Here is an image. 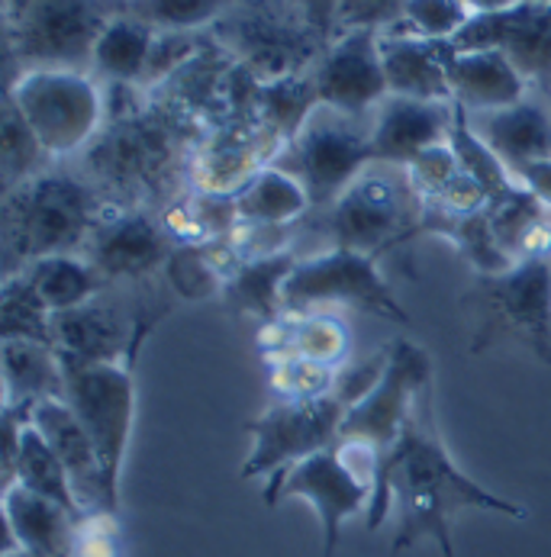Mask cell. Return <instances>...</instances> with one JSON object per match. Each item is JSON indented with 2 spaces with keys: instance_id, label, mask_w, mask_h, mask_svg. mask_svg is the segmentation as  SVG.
Instances as JSON below:
<instances>
[{
  "instance_id": "4316f807",
  "label": "cell",
  "mask_w": 551,
  "mask_h": 557,
  "mask_svg": "<svg viewBox=\"0 0 551 557\" xmlns=\"http://www.w3.org/2000/svg\"><path fill=\"white\" fill-rule=\"evenodd\" d=\"M156 36V26L130 16L126 10H117L113 20L103 26L97 46H94L90 75L100 84H136V87H143Z\"/></svg>"
},
{
  "instance_id": "ab89813d",
  "label": "cell",
  "mask_w": 551,
  "mask_h": 557,
  "mask_svg": "<svg viewBox=\"0 0 551 557\" xmlns=\"http://www.w3.org/2000/svg\"><path fill=\"white\" fill-rule=\"evenodd\" d=\"M406 171H409V177H413V184H416V190H419V197L429 203V200H436L458 174H462V164H458V156H455V149L449 146V143H442V146H432V149H426L419 159H413L406 164Z\"/></svg>"
},
{
  "instance_id": "7c38bea8",
  "label": "cell",
  "mask_w": 551,
  "mask_h": 557,
  "mask_svg": "<svg viewBox=\"0 0 551 557\" xmlns=\"http://www.w3.org/2000/svg\"><path fill=\"white\" fill-rule=\"evenodd\" d=\"M345 406L335 397L322 399H274L261 416H255L245 432L252 435L242 478H265L271 490L294 465L307 461L339 442Z\"/></svg>"
},
{
  "instance_id": "74e56055",
  "label": "cell",
  "mask_w": 551,
  "mask_h": 557,
  "mask_svg": "<svg viewBox=\"0 0 551 557\" xmlns=\"http://www.w3.org/2000/svg\"><path fill=\"white\" fill-rule=\"evenodd\" d=\"M468 20L472 13L462 0H409L403 23H396L394 29L432 39V42H452L465 29Z\"/></svg>"
},
{
  "instance_id": "ffe728a7",
  "label": "cell",
  "mask_w": 551,
  "mask_h": 557,
  "mask_svg": "<svg viewBox=\"0 0 551 557\" xmlns=\"http://www.w3.org/2000/svg\"><path fill=\"white\" fill-rule=\"evenodd\" d=\"M29 422L42 432V438L52 445V451L65 465L81 509L87 516L90 512H113L110 496H107L100 455H97L87 429L75 416V409L69 406V399H39L36 406H29Z\"/></svg>"
},
{
  "instance_id": "8992f818",
  "label": "cell",
  "mask_w": 551,
  "mask_h": 557,
  "mask_svg": "<svg viewBox=\"0 0 551 557\" xmlns=\"http://www.w3.org/2000/svg\"><path fill=\"white\" fill-rule=\"evenodd\" d=\"M465 304L474 313L472 355L519 342L551 364V255L519 258L500 274H477Z\"/></svg>"
},
{
  "instance_id": "52a82bcc",
  "label": "cell",
  "mask_w": 551,
  "mask_h": 557,
  "mask_svg": "<svg viewBox=\"0 0 551 557\" xmlns=\"http://www.w3.org/2000/svg\"><path fill=\"white\" fill-rule=\"evenodd\" d=\"M7 97L56 161L78 159L107 123L103 84L90 72L33 69L7 84Z\"/></svg>"
},
{
  "instance_id": "7402d4cb",
  "label": "cell",
  "mask_w": 551,
  "mask_h": 557,
  "mask_svg": "<svg viewBox=\"0 0 551 557\" xmlns=\"http://www.w3.org/2000/svg\"><path fill=\"white\" fill-rule=\"evenodd\" d=\"M472 129L493 149L513 174L532 161L551 159V100L549 97H523L519 103L468 113Z\"/></svg>"
},
{
  "instance_id": "bcb514c9",
  "label": "cell",
  "mask_w": 551,
  "mask_h": 557,
  "mask_svg": "<svg viewBox=\"0 0 551 557\" xmlns=\"http://www.w3.org/2000/svg\"><path fill=\"white\" fill-rule=\"evenodd\" d=\"M117 3H126V0H117Z\"/></svg>"
},
{
  "instance_id": "8d00e7d4",
  "label": "cell",
  "mask_w": 551,
  "mask_h": 557,
  "mask_svg": "<svg viewBox=\"0 0 551 557\" xmlns=\"http://www.w3.org/2000/svg\"><path fill=\"white\" fill-rule=\"evenodd\" d=\"M332 364L297 358V355H281L268 358V374H271V391L278 399H322L332 397L335 384Z\"/></svg>"
},
{
  "instance_id": "ac0fdd59",
  "label": "cell",
  "mask_w": 551,
  "mask_h": 557,
  "mask_svg": "<svg viewBox=\"0 0 551 557\" xmlns=\"http://www.w3.org/2000/svg\"><path fill=\"white\" fill-rule=\"evenodd\" d=\"M314 84L319 103L368 120L378 103L391 94L381 62V33L378 29H348L339 33L314 62Z\"/></svg>"
},
{
  "instance_id": "d4e9b609",
  "label": "cell",
  "mask_w": 551,
  "mask_h": 557,
  "mask_svg": "<svg viewBox=\"0 0 551 557\" xmlns=\"http://www.w3.org/2000/svg\"><path fill=\"white\" fill-rule=\"evenodd\" d=\"M381 62L388 90L416 100H452L445 72V42H432L403 29L381 33Z\"/></svg>"
},
{
  "instance_id": "d6a6232c",
  "label": "cell",
  "mask_w": 551,
  "mask_h": 557,
  "mask_svg": "<svg viewBox=\"0 0 551 557\" xmlns=\"http://www.w3.org/2000/svg\"><path fill=\"white\" fill-rule=\"evenodd\" d=\"M56 161L49 149L39 143V136L29 129L23 113L10 97H3V120H0V177H3V194L16 190L20 184L52 171Z\"/></svg>"
},
{
  "instance_id": "d590c367",
  "label": "cell",
  "mask_w": 551,
  "mask_h": 557,
  "mask_svg": "<svg viewBox=\"0 0 551 557\" xmlns=\"http://www.w3.org/2000/svg\"><path fill=\"white\" fill-rule=\"evenodd\" d=\"M455 107H458V103H455ZM449 146L455 149L462 171L472 174L474 181L487 190L490 200H497V197H503V194H510V190L519 187L516 174H513L503 161L497 159L493 149L474 133L472 123H468V113H465L462 107H458V113H455V126H452Z\"/></svg>"
},
{
  "instance_id": "484cf974",
  "label": "cell",
  "mask_w": 551,
  "mask_h": 557,
  "mask_svg": "<svg viewBox=\"0 0 551 557\" xmlns=\"http://www.w3.org/2000/svg\"><path fill=\"white\" fill-rule=\"evenodd\" d=\"M3 406L26 409L39 399H65V368L52 345L0 342Z\"/></svg>"
},
{
  "instance_id": "3957f363",
  "label": "cell",
  "mask_w": 551,
  "mask_h": 557,
  "mask_svg": "<svg viewBox=\"0 0 551 557\" xmlns=\"http://www.w3.org/2000/svg\"><path fill=\"white\" fill-rule=\"evenodd\" d=\"M113 213L103 194L78 168L52 171L3 194V277L49 255H78Z\"/></svg>"
},
{
  "instance_id": "f35d334b",
  "label": "cell",
  "mask_w": 551,
  "mask_h": 557,
  "mask_svg": "<svg viewBox=\"0 0 551 557\" xmlns=\"http://www.w3.org/2000/svg\"><path fill=\"white\" fill-rule=\"evenodd\" d=\"M388 358H391V342L381 345L378 351L365 355V358H348L345 364H339L335 384H332V397L339 399L345 409H352L355 403H362V399L378 387V381L384 377Z\"/></svg>"
},
{
  "instance_id": "44dd1931",
  "label": "cell",
  "mask_w": 551,
  "mask_h": 557,
  "mask_svg": "<svg viewBox=\"0 0 551 557\" xmlns=\"http://www.w3.org/2000/svg\"><path fill=\"white\" fill-rule=\"evenodd\" d=\"M78 516L49 503L26 486L13 483L3 490V529H7V555L29 557H72L78 539Z\"/></svg>"
},
{
  "instance_id": "4fadbf2b",
  "label": "cell",
  "mask_w": 551,
  "mask_h": 557,
  "mask_svg": "<svg viewBox=\"0 0 551 557\" xmlns=\"http://www.w3.org/2000/svg\"><path fill=\"white\" fill-rule=\"evenodd\" d=\"M432 377H436V368H432L429 351L403 335L394 338L384 377L362 403L345 409L339 442L368 445L384 461L388 451L396 445V438L403 435L406 422L419 409V403L432 397Z\"/></svg>"
},
{
  "instance_id": "ee69618b",
  "label": "cell",
  "mask_w": 551,
  "mask_h": 557,
  "mask_svg": "<svg viewBox=\"0 0 551 557\" xmlns=\"http://www.w3.org/2000/svg\"><path fill=\"white\" fill-rule=\"evenodd\" d=\"M468 7L472 16H480V13H503V10H513L526 0H462Z\"/></svg>"
},
{
  "instance_id": "4dcf8cb0",
  "label": "cell",
  "mask_w": 551,
  "mask_h": 557,
  "mask_svg": "<svg viewBox=\"0 0 551 557\" xmlns=\"http://www.w3.org/2000/svg\"><path fill=\"white\" fill-rule=\"evenodd\" d=\"M319 107L314 72H294L284 78L258 81L252 97V113L261 126H268L284 146L304 129L307 116Z\"/></svg>"
},
{
  "instance_id": "ba28073f",
  "label": "cell",
  "mask_w": 551,
  "mask_h": 557,
  "mask_svg": "<svg viewBox=\"0 0 551 557\" xmlns=\"http://www.w3.org/2000/svg\"><path fill=\"white\" fill-rule=\"evenodd\" d=\"M329 307L362 310L400 325H413V317L381 274V261L335 245L304 255L284 284V317L329 313Z\"/></svg>"
},
{
  "instance_id": "b9f144b4",
  "label": "cell",
  "mask_w": 551,
  "mask_h": 557,
  "mask_svg": "<svg viewBox=\"0 0 551 557\" xmlns=\"http://www.w3.org/2000/svg\"><path fill=\"white\" fill-rule=\"evenodd\" d=\"M287 3L322 46H329L335 39V33H339V3L342 0H287Z\"/></svg>"
},
{
  "instance_id": "f6af8a7d",
  "label": "cell",
  "mask_w": 551,
  "mask_h": 557,
  "mask_svg": "<svg viewBox=\"0 0 551 557\" xmlns=\"http://www.w3.org/2000/svg\"><path fill=\"white\" fill-rule=\"evenodd\" d=\"M539 3H551V0H539Z\"/></svg>"
},
{
  "instance_id": "e575fe53",
  "label": "cell",
  "mask_w": 551,
  "mask_h": 557,
  "mask_svg": "<svg viewBox=\"0 0 551 557\" xmlns=\"http://www.w3.org/2000/svg\"><path fill=\"white\" fill-rule=\"evenodd\" d=\"M238 3L242 0H126L120 10L161 33H204L213 29Z\"/></svg>"
},
{
  "instance_id": "30bf717a",
  "label": "cell",
  "mask_w": 551,
  "mask_h": 557,
  "mask_svg": "<svg viewBox=\"0 0 551 557\" xmlns=\"http://www.w3.org/2000/svg\"><path fill=\"white\" fill-rule=\"evenodd\" d=\"M62 358V355H59ZM65 399L87 429L107 480L113 512L120 509V478L136 422V381L130 364H87L62 358Z\"/></svg>"
},
{
  "instance_id": "603a6c76",
  "label": "cell",
  "mask_w": 551,
  "mask_h": 557,
  "mask_svg": "<svg viewBox=\"0 0 551 557\" xmlns=\"http://www.w3.org/2000/svg\"><path fill=\"white\" fill-rule=\"evenodd\" d=\"M445 72H449L452 100L465 113L500 110V107H510V103H519L523 97H529L526 78L497 49L455 52L452 42H445Z\"/></svg>"
},
{
  "instance_id": "7bdbcfd3",
  "label": "cell",
  "mask_w": 551,
  "mask_h": 557,
  "mask_svg": "<svg viewBox=\"0 0 551 557\" xmlns=\"http://www.w3.org/2000/svg\"><path fill=\"white\" fill-rule=\"evenodd\" d=\"M516 181H519L526 190H532V194L551 210V159L532 161V164L519 168V171H516Z\"/></svg>"
},
{
  "instance_id": "5b68a950",
  "label": "cell",
  "mask_w": 551,
  "mask_h": 557,
  "mask_svg": "<svg viewBox=\"0 0 551 557\" xmlns=\"http://www.w3.org/2000/svg\"><path fill=\"white\" fill-rule=\"evenodd\" d=\"M117 0H3L10 81L33 69L90 72L94 46Z\"/></svg>"
},
{
  "instance_id": "f1b7e54d",
  "label": "cell",
  "mask_w": 551,
  "mask_h": 557,
  "mask_svg": "<svg viewBox=\"0 0 551 557\" xmlns=\"http://www.w3.org/2000/svg\"><path fill=\"white\" fill-rule=\"evenodd\" d=\"M20 274L29 277L36 294L46 300L52 313H65L97 300L103 290H110L107 277L84 258V255H49L33 264H26Z\"/></svg>"
},
{
  "instance_id": "5bb4252c",
  "label": "cell",
  "mask_w": 551,
  "mask_h": 557,
  "mask_svg": "<svg viewBox=\"0 0 551 557\" xmlns=\"http://www.w3.org/2000/svg\"><path fill=\"white\" fill-rule=\"evenodd\" d=\"M158 322L143 297L133 307L130 287H110L97 300L56 313L52 319V345L62 358L87 361V364H126L133 368V355L139 342Z\"/></svg>"
},
{
  "instance_id": "9c48e42d",
  "label": "cell",
  "mask_w": 551,
  "mask_h": 557,
  "mask_svg": "<svg viewBox=\"0 0 551 557\" xmlns=\"http://www.w3.org/2000/svg\"><path fill=\"white\" fill-rule=\"evenodd\" d=\"M375 161L371 152V116H348L319 103L304 129L274 159L291 171L310 194L314 213L335 203V197Z\"/></svg>"
},
{
  "instance_id": "7a4b0ae2",
  "label": "cell",
  "mask_w": 551,
  "mask_h": 557,
  "mask_svg": "<svg viewBox=\"0 0 551 557\" xmlns=\"http://www.w3.org/2000/svg\"><path fill=\"white\" fill-rule=\"evenodd\" d=\"M200 120L177 103H146L143 110L103 123L100 136L78 156V171L113 210H168V197L204 143L194 139Z\"/></svg>"
},
{
  "instance_id": "83f0119b",
  "label": "cell",
  "mask_w": 551,
  "mask_h": 557,
  "mask_svg": "<svg viewBox=\"0 0 551 557\" xmlns=\"http://www.w3.org/2000/svg\"><path fill=\"white\" fill-rule=\"evenodd\" d=\"M238 223L248 226H297L314 213L307 187L284 168H261L236 197Z\"/></svg>"
},
{
  "instance_id": "e0dca14e",
  "label": "cell",
  "mask_w": 551,
  "mask_h": 557,
  "mask_svg": "<svg viewBox=\"0 0 551 557\" xmlns=\"http://www.w3.org/2000/svg\"><path fill=\"white\" fill-rule=\"evenodd\" d=\"M455 52H503L526 78L529 90L551 97V3L526 0L503 13H480L452 39Z\"/></svg>"
},
{
  "instance_id": "d6986e66",
  "label": "cell",
  "mask_w": 551,
  "mask_h": 557,
  "mask_svg": "<svg viewBox=\"0 0 551 557\" xmlns=\"http://www.w3.org/2000/svg\"><path fill=\"white\" fill-rule=\"evenodd\" d=\"M455 100H416L388 94L371 113V152L375 161L409 164L426 149L449 143L455 126Z\"/></svg>"
},
{
  "instance_id": "8fae6325",
  "label": "cell",
  "mask_w": 551,
  "mask_h": 557,
  "mask_svg": "<svg viewBox=\"0 0 551 557\" xmlns=\"http://www.w3.org/2000/svg\"><path fill=\"white\" fill-rule=\"evenodd\" d=\"M213 36L258 81L307 72L326 49L287 0H242L213 26Z\"/></svg>"
},
{
  "instance_id": "60d3db41",
  "label": "cell",
  "mask_w": 551,
  "mask_h": 557,
  "mask_svg": "<svg viewBox=\"0 0 551 557\" xmlns=\"http://www.w3.org/2000/svg\"><path fill=\"white\" fill-rule=\"evenodd\" d=\"M406 3L409 0H342L339 3V33H348V29L388 33L396 23H403Z\"/></svg>"
},
{
  "instance_id": "1f68e13d",
  "label": "cell",
  "mask_w": 551,
  "mask_h": 557,
  "mask_svg": "<svg viewBox=\"0 0 551 557\" xmlns=\"http://www.w3.org/2000/svg\"><path fill=\"white\" fill-rule=\"evenodd\" d=\"M13 483L26 486L29 493L49 499V503H59L62 509H69L72 516L84 519L87 512L81 509L78 496H75V486L72 478L65 471V465L59 461V455L52 451V445L42 438V432L26 422L23 425V438H20V451H16V474Z\"/></svg>"
},
{
  "instance_id": "cb8c5ba5",
  "label": "cell",
  "mask_w": 551,
  "mask_h": 557,
  "mask_svg": "<svg viewBox=\"0 0 551 557\" xmlns=\"http://www.w3.org/2000/svg\"><path fill=\"white\" fill-rule=\"evenodd\" d=\"M304 251L287 248L278 255H258V258H238L223 277V304L236 317H255L271 325L284 317V284Z\"/></svg>"
},
{
  "instance_id": "6da1fadb",
  "label": "cell",
  "mask_w": 551,
  "mask_h": 557,
  "mask_svg": "<svg viewBox=\"0 0 551 557\" xmlns=\"http://www.w3.org/2000/svg\"><path fill=\"white\" fill-rule=\"evenodd\" d=\"M465 509L500 512L510 519H526V506L510 503L477 480L468 478L449 448L442 445L432 422V397L419 403L403 435L381 461V478L368 506V529H381L388 516L396 519L391 555H400L423 539L436 542L442 557H455L452 522Z\"/></svg>"
},
{
  "instance_id": "2e32d148",
  "label": "cell",
  "mask_w": 551,
  "mask_h": 557,
  "mask_svg": "<svg viewBox=\"0 0 551 557\" xmlns=\"http://www.w3.org/2000/svg\"><path fill=\"white\" fill-rule=\"evenodd\" d=\"M181 242L156 210H113L84 245V258L110 287H143L164 274Z\"/></svg>"
},
{
  "instance_id": "7dc6e473",
  "label": "cell",
  "mask_w": 551,
  "mask_h": 557,
  "mask_svg": "<svg viewBox=\"0 0 551 557\" xmlns=\"http://www.w3.org/2000/svg\"><path fill=\"white\" fill-rule=\"evenodd\" d=\"M549 100H551V97H549Z\"/></svg>"
},
{
  "instance_id": "f546056e",
  "label": "cell",
  "mask_w": 551,
  "mask_h": 557,
  "mask_svg": "<svg viewBox=\"0 0 551 557\" xmlns=\"http://www.w3.org/2000/svg\"><path fill=\"white\" fill-rule=\"evenodd\" d=\"M271 329L278 332L274 342H268V355L281 358V355H297V358H310L322 364H345L352 358V338L342 319L332 313H304V317H281L271 322Z\"/></svg>"
},
{
  "instance_id": "836d02e7",
  "label": "cell",
  "mask_w": 551,
  "mask_h": 557,
  "mask_svg": "<svg viewBox=\"0 0 551 557\" xmlns=\"http://www.w3.org/2000/svg\"><path fill=\"white\" fill-rule=\"evenodd\" d=\"M56 313L36 294L26 274H7L0 284V342H42L52 345ZM56 348V345H52Z\"/></svg>"
},
{
  "instance_id": "9a60e30c",
  "label": "cell",
  "mask_w": 551,
  "mask_h": 557,
  "mask_svg": "<svg viewBox=\"0 0 551 557\" xmlns=\"http://www.w3.org/2000/svg\"><path fill=\"white\" fill-rule=\"evenodd\" d=\"M265 503L274 506L281 499H304L310 503L322 525V557H335L342 525L371 506L375 483L365 478L339 445L316 451L307 461L294 465L271 490H261Z\"/></svg>"
},
{
  "instance_id": "277c9868",
  "label": "cell",
  "mask_w": 551,
  "mask_h": 557,
  "mask_svg": "<svg viewBox=\"0 0 551 557\" xmlns=\"http://www.w3.org/2000/svg\"><path fill=\"white\" fill-rule=\"evenodd\" d=\"M426 200L419 197L403 164L371 161L332 207L310 213L314 226L329 239V248H348L384 258L409 239L423 236Z\"/></svg>"
}]
</instances>
